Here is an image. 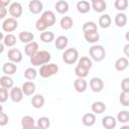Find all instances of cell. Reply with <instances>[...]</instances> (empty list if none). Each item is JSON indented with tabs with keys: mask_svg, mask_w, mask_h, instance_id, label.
Wrapping results in <instances>:
<instances>
[{
	"mask_svg": "<svg viewBox=\"0 0 129 129\" xmlns=\"http://www.w3.org/2000/svg\"><path fill=\"white\" fill-rule=\"evenodd\" d=\"M98 1H102V0H91L92 3H93V2H98Z\"/></svg>",
	"mask_w": 129,
	"mask_h": 129,
	"instance_id": "52",
	"label": "cell"
},
{
	"mask_svg": "<svg viewBox=\"0 0 129 129\" xmlns=\"http://www.w3.org/2000/svg\"><path fill=\"white\" fill-rule=\"evenodd\" d=\"M96 122V114L95 113H87L82 118V123L86 127H91Z\"/></svg>",
	"mask_w": 129,
	"mask_h": 129,
	"instance_id": "18",
	"label": "cell"
},
{
	"mask_svg": "<svg viewBox=\"0 0 129 129\" xmlns=\"http://www.w3.org/2000/svg\"><path fill=\"white\" fill-rule=\"evenodd\" d=\"M1 41L5 44V46L12 47V46H14L16 44V36L14 34H12V33H7Z\"/></svg>",
	"mask_w": 129,
	"mask_h": 129,
	"instance_id": "32",
	"label": "cell"
},
{
	"mask_svg": "<svg viewBox=\"0 0 129 129\" xmlns=\"http://www.w3.org/2000/svg\"><path fill=\"white\" fill-rule=\"evenodd\" d=\"M35 28L38 30V31H44V30H46V28H47V25L40 19V18H38L37 20H36V22H35Z\"/></svg>",
	"mask_w": 129,
	"mask_h": 129,
	"instance_id": "43",
	"label": "cell"
},
{
	"mask_svg": "<svg viewBox=\"0 0 129 129\" xmlns=\"http://www.w3.org/2000/svg\"><path fill=\"white\" fill-rule=\"evenodd\" d=\"M121 129H129V126H121Z\"/></svg>",
	"mask_w": 129,
	"mask_h": 129,
	"instance_id": "51",
	"label": "cell"
},
{
	"mask_svg": "<svg viewBox=\"0 0 129 129\" xmlns=\"http://www.w3.org/2000/svg\"><path fill=\"white\" fill-rule=\"evenodd\" d=\"M23 95H24V93H23L22 89L19 87H13L10 90V99L14 103L21 102L23 99Z\"/></svg>",
	"mask_w": 129,
	"mask_h": 129,
	"instance_id": "10",
	"label": "cell"
},
{
	"mask_svg": "<svg viewBox=\"0 0 129 129\" xmlns=\"http://www.w3.org/2000/svg\"><path fill=\"white\" fill-rule=\"evenodd\" d=\"M91 109H92V112L95 114H102L106 111V105L104 102L97 101V102H94L92 104Z\"/></svg>",
	"mask_w": 129,
	"mask_h": 129,
	"instance_id": "28",
	"label": "cell"
},
{
	"mask_svg": "<svg viewBox=\"0 0 129 129\" xmlns=\"http://www.w3.org/2000/svg\"><path fill=\"white\" fill-rule=\"evenodd\" d=\"M51 59V55L46 50H38L33 55L30 56V62L34 67H41L45 63H48Z\"/></svg>",
	"mask_w": 129,
	"mask_h": 129,
	"instance_id": "1",
	"label": "cell"
},
{
	"mask_svg": "<svg viewBox=\"0 0 129 129\" xmlns=\"http://www.w3.org/2000/svg\"><path fill=\"white\" fill-rule=\"evenodd\" d=\"M89 86H90V89L94 93H100L104 89V82L102 81V79L98 77H94L90 80Z\"/></svg>",
	"mask_w": 129,
	"mask_h": 129,
	"instance_id": "8",
	"label": "cell"
},
{
	"mask_svg": "<svg viewBox=\"0 0 129 129\" xmlns=\"http://www.w3.org/2000/svg\"><path fill=\"white\" fill-rule=\"evenodd\" d=\"M40 40L43 42V43H50L51 41L54 40V33L51 32V31H47V30H44L40 33V36H39Z\"/></svg>",
	"mask_w": 129,
	"mask_h": 129,
	"instance_id": "31",
	"label": "cell"
},
{
	"mask_svg": "<svg viewBox=\"0 0 129 129\" xmlns=\"http://www.w3.org/2000/svg\"><path fill=\"white\" fill-rule=\"evenodd\" d=\"M54 7H55L56 12L59 13V14H66L69 11V9H70L69 3L67 1H64V0H58L55 3Z\"/></svg>",
	"mask_w": 129,
	"mask_h": 129,
	"instance_id": "23",
	"label": "cell"
},
{
	"mask_svg": "<svg viewBox=\"0 0 129 129\" xmlns=\"http://www.w3.org/2000/svg\"><path fill=\"white\" fill-rule=\"evenodd\" d=\"M44 102H45L44 97H43L42 95H40V94L34 95V96L32 97V99H31V105H32V107L35 108V109H40V108H42L43 105H44Z\"/></svg>",
	"mask_w": 129,
	"mask_h": 129,
	"instance_id": "20",
	"label": "cell"
},
{
	"mask_svg": "<svg viewBox=\"0 0 129 129\" xmlns=\"http://www.w3.org/2000/svg\"><path fill=\"white\" fill-rule=\"evenodd\" d=\"M2 72L7 76H12L17 72V66L13 61H7L3 64Z\"/></svg>",
	"mask_w": 129,
	"mask_h": 129,
	"instance_id": "14",
	"label": "cell"
},
{
	"mask_svg": "<svg viewBox=\"0 0 129 129\" xmlns=\"http://www.w3.org/2000/svg\"><path fill=\"white\" fill-rule=\"evenodd\" d=\"M89 53H90L91 58L95 61H98V62L102 61L106 56V50H105L104 46L98 45V44L92 45L89 49Z\"/></svg>",
	"mask_w": 129,
	"mask_h": 129,
	"instance_id": "2",
	"label": "cell"
},
{
	"mask_svg": "<svg viewBox=\"0 0 129 129\" xmlns=\"http://www.w3.org/2000/svg\"><path fill=\"white\" fill-rule=\"evenodd\" d=\"M83 31L84 32H92V31H98L97 29V24L93 21H87L83 24V27H82Z\"/></svg>",
	"mask_w": 129,
	"mask_h": 129,
	"instance_id": "39",
	"label": "cell"
},
{
	"mask_svg": "<svg viewBox=\"0 0 129 129\" xmlns=\"http://www.w3.org/2000/svg\"><path fill=\"white\" fill-rule=\"evenodd\" d=\"M73 24H74V21H73L72 17H70V16H63L59 21V25H60L61 29H63V30L71 29L73 27Z\"/></svg>",
	"mask_w": 129,
	"mask_h": 129,
	"instance_id": "30",
	"label": "cell"
},
{
	"mask_svg": "<svg viewBox=\"0 0 129 129\" xmlns=\"http://www.w3.org/2000/svg\"><path fill=\"white\" fill-rule=\"evenodd\" d=\"M75 74H76V76L78 78H86L89 75V71L81 68L80 66H77L75 68Z\"/></svg>",
	"mask_w": 129,
	"mask_h": 129,
	"instance_id": "41",
	"label": "cell"
},
{
	"mask_svg": "<svg viewBox=\"0 0 129 129\" xmlns=\"http://www.w3.org/2000/svg\"><path fill=\"white\" fill-rule=\"evenodd\" d=\"M4 46H5V44L1 41V43H0V53H2V52H3V50H4Z\"/></svg>",
	"mask_w": 129,
	"mask_h": 129,
	"instance_id": "49",
	"label": "cell"
},
{
	"mask_svg": "<svg viewBox=\"0 0 129 129\" xmlns=\"http://www.w3.org/2000/svg\"><path fill=\"white\" fill-rule=\"evenodd\" d=\"M128 4H129L128 0H115L114 1V7L120 12L126 10L128 7Z\"/></svg>",
	"mask_w": 129,
	"mask_h": 129,
	"instance_id": "38",
	"label": "cell"
},
{
	"mask_svg": "<svg viewBox=\"0 0 129 129\" xmlns=\"http://www.w3.org/2000/svg\"><path fill=\"white\" fill-rule=\"evenodd\" d=\"M7 57H8V59L10 61L18 63V62H20L22 60L23 55H22V52L18 48H11L7 52Z\"/></svg>",
	"mask_w": 129,
	"mask_h": 129,
	"instance_id": "9",
	"label": "cell"
},
{
	"mask_svg": "<svg viewBox=\"0 0 129 129\" xmlns=\"http://www.w3.org/2000/svg\"><path fill=\"white\" fill-rule=\"evenodd\" d=\"M18 38L22 43H29L33 41L34 39V34L29 31H21L18 34Z\"/></svg>",
	"mask_w": 129,
	"mask_h": 129,
	"instance_id": "25",
	"label": "cell"
},
{
	"mask_svg": "<svg viewBox=\"0 0 129 129\" xmlns=\"http://www.w3.org/2000/svg\"><path fill=\"white\" fill-rule=\"evenodd\" d=\"M123 52H124V54L126 55V57L129 58V43H127V44L124 45V47H123Z\"/></svg>",
	"mask_w": 129,
	"mask_h": 129,
	"instance_id": "47",
	"label": "cell"
},
{
	"mask_svg": "<svg viewBox=\"0 0 129 129\" xmlns=\"http://www.w3.org/2000/svg\"><path fill=\"white\" fill-rule=\"evenodd\" d=\"M28 9L32 14H39L43 9V4L39 0H30L28 3Z\"/></svg>",
	"mask_w": 129,
	"mask_h": 129,
	"instance_id": "11",
	"label": "cell"
},
{
	"mask_svg": "<svg viewBox=\"0 0 129 129\" xmlns=\"http://www.w3.org/2000/svg\"><path fill=\"white\" fill-rule=\"evenodd\" d=\"M111 23H112V19L110 17L109 14H103L100 16L99 18V25L100 27L102 28H109L111 26Z\"/></svg>",
	"mask_w": 129,
	"mask_h": 129,
	"instance_id": "29",
	"label": "cell"
},
{
	"mask_svg": "<svg viewBox=\"0 0 129 129\" xmlns=\"http://www.w3.org/2000/svg\"><path fill=\"white\" fill-rule=\"evenodd\" d=\"M36 122H37V127L40 129H47L50 126V120L45 116L39 117Z\"/></svg>",
	"mask_w": 129,
	"mask_h": 129,
	"instance_id": "35",
	"label": "cell"
},
{
	"mask_svg": "<svg viewBox=\"0 0 129 129\" xmlns=\"http://www.w3.org/2000/svg\"><path fill=\"white\" fill-rule=\"evenodd\" d=\"M117 125V118H114L113 116H105L102 119V126L106 129H114Z\"/></svg>",
	"mask_w": 129,
	"mask_h": 129,
	"instance_id": "13",
	"label": "cell"
},
{
	"mask_svg": "<svg viewBox=\"0 0 129 129\" xmlns=\"http://www.w3.org/2000/svg\"><path fill=\"white\" fill-rule=\"evenodd\" d=\"M8 97H10V93H8V89L1 87L0 89V102L4 103L8 100Z\"/></svg>",
	"mask_w": 129,
	"mask_h": 129,
	"instance_id": "42",
	"label": "cell"
},
{
	"mask_svg": "<svg viewBox=\"0 0 129 129\" xmlns=\"http://www.w3.org/2000/svg\"><path fill=\"white\" fill-rule=\"evenodd\" d=\"M22 5L19 3V2H13L9 5V9H8V12L10 14L11 17L13 18H19L21 15H22Z\"/></svg>",
	"mask_w": 129,
	"mask_h": 129,
	"instance_id": "7",
	"label": "cell"
},
{
	"mask_svg": "<svg viewBox=\"0 0 129 129\" xmlns=\"http://www.w3.org/2000/svg\"><path fill=\"white\" fill-rule=\"evenodd\" d=\"M21 127L23 129H33L36 128L35 126V120L31 116H24L21 119Z\"/></svg>",
	"mask_w": 129,
	"mask_h": 129,
	"instance_id": "16",
	"label": "cell"
},
{
	"mask_svg": "<svg viewBox=\"0 0 129 129\" xmlns=\"http://www.w3.org/2000/svg\"><path fill=\"white\" fill-rule=\"evenodd\" d=\"M21 89H22V91H23L25 96H31V95L34 94V92L36 90V86H35V84L33 82L27 81V82L23 83Z\"/></svg>",
	"mask_w": 129,
	"mask_h": 129,
	"instance_id": "15",
	"label": "cell"
},
{
	"mask_svg": "<svg viewBox=\"0 0 129 129\" xmlns=\"http://www.w3.org/2000/svg\"><path fill=\"white\" fill-rule=\"evenodd\" d=\"M40 19L47 25V27H50V26H53V24L55 23L56 21V17H55V14L53 11L51 10H46V11H43L41 16H40Z\"/></svg>",
	"mask_w": 129,
	"mask_h": 129,
	"instance_id": "6",
	"label": "cell"
},
{
	"mask_svg": "<svg viewBox=\"0 0 129 129\" xmlns=\"http://www.w3.org/2000/svg\"><path fill=\"white\" fill-rule=\"evenodd\" d=\"M37 71L34 68H27L24 71V78L28 81H32L37 77Z\"/></svg>",
	"mask_w": 129,
	"mask_h": 129,
	"instance_id": "36",
	"label": "cell"
},
{
	"mask_svg": "<svg viewBox=\"0 0 129 129\" xmlns=\"http://www.w3.org/2000/svg\"><path fill=\"white\" fill-rule=\"evenodd\" d=\"M11 4V0H0V6L6 7Z\"/></svg>",
	"mask_w": 129,
	"mask_h": 129,
	"instance_id": "48",
	"label": "cell"
},
{
	"mask_svg": "<svg viewBox=\"0 0 129 129\" xmlns=\"http://www.w3.org/2000/svg\"><path fill=\"white\" fill-rule=\"evenodd\" d=\"M88 88V83L86 82L85 78H78L74 82V89L78 93H84Z\"/></svg>",
	"mask_w": 129,
	"mask_h": 129,
	"instance_id": "12",
	"label": "cell"
},
{
	"mask_svg": "<svg viewBox=\"0 0 129 129\" xmlns=\"http://www.w3.org/2000/svg\"><path fill=\"white\" fill-rule=\"evenodd\" d=\"M62 60L67 64H74L79 60V51L75 47L68 48L62 53Z\"/></svg>",
	"mask_w": 129,
	"mask_h": 129,
	"instance_id": "4",
	"label": "cell"
},
{
	"mask_svg": "<svg viewBox=\"0 0 129 129\" xmlns=\"http://www.w3.org/2000/svg\"><path fill=\"white\" fill-rule=\"evenodd\" d=\"M9 121L8 116L6 115V113L3 112V109H1V114H0V126H5Z\"/></svg>",
	"mask_w": 129,
	"mask_h": 129,
	"instance_id": "44",
	"label": "cell"
},
{
	"mask_svg": "<svg viewBox=\"0 0 129 129\" xmlns=\"http://www.w3.org/2000/svg\"><path fill=\"white\" fill-rule=\"evenodd\" d=\"M125 38H126V40L129 42V30H128V31L125 33Z\"/></svg>",
	"mask_w": 129,
	"mask_h": 129,
	"instance_id": "50",
	"label": "cell"
},
{
	"mask_svg": "<svg viewBox=\"0 0 129 129\" xmlns=\"http://www.w3.org/2000/svg\"><path fill=\"white\" fill-rule=\"evenodd\" d=\"M119 101L122 106H129V92H122L119 96Z\"/></svg>",
	"mask_w": 129,
	"mask_h": 129,
	"instance_id": "40",
	"label": "cell"
},
{
	"mask_svg": "<svg viewBox=\"0 0 129 129\" xmlns=\"http://www.w3.org/2000/svg\"><path fill=\"white\" fill-rule=\"evenodd\" d=\"M68 44H69V38L67 36H64V35H59L54 40V45L59 50L64 49L68 46Z\"/></svg>",
	"mask_w": 129,
	"mask_h": 129,
	"instance_id": "21",
	"label": "cell"
},
{
	"mask_svg": "<svg viewBox=\"0 0 129 129\" xmlns=\"http://www.w3.org/2000/svg\"><path fill=\"white\" fill-rule=\"evenodd\" d=\"M36 51H38V43L36 41H31L29 43H26L24 47V52L27 56L33 55Z\"/></svg>",
	"mask_w": 129,
	"mask_h": 129,
	"instance_id": "22",
	"label": "cell"
},
{
	"mask_svg": "<svg viewBox=\"0 0 129 129\" xmlns=\"http://www.w3.org/2000/svg\"><path fill=\"white\" fill-rule=\"evenodd\" d=\"M114 66H115L116 71H118V72H123V71H125V70L128 68V66H129V60H128L127 57H119V58L116 59Z\"/></svg>",
	"mask_w": 129,
	"mask_h": 129,
	"instance_id": "17",
	"label": "cell"
},
{
	"mask_svg": "<svg viewBox=\"0 0 129 129\" xmlns=\"http://www.w3.org/2000/svg\"><path fill=\"white\" fill-rule=\"evenodd\" d=\"M17 27H18V22L16 18L9 17V18L4 19V21L2 22V30L4 32H12Z\"/></svg>",
	"mask_w": 129,
	"mask_h": 129,
	"instance_id": "5",
	"label": "cell"
},
{
	"mask_svg": "<svg viewBox=\"0 0 129 129\" xmlns=\"http://www.w3.org/2000/svg\"><path fill=\"white\" fill-rule=\"evenodd\" d=\"M78 66H80L81 68L90 71L93 67V61L92 58H90L89 56H82L81 58H79L78 60Z\"/></svg>",
	"mask_w": 129,
	"mask_h": 129,
	"instance_id": "27",
	"label": "cell"
},
{
	"mask_svg": "<svg viewBox=\"0 0 129 129\" xmlns=\"http://www.w3.org/2000/svg\"><path fill=\"white\" fill-rule=\"evenodd\" d=\"M114 22H115V24H116L117 27H120V28L121 27H124L126 25V23H127V16H126V14L123 13V12L117 13L116 16H115Z\"/></svg>",
	"mask_w": 129,
	"mask_h": 129,
	"instance_id": "24",
	"label": "cell"
},
{
	"mask_svg": "<svg viewBox=\"0 0 129 129\" xmlns=\"http://www.w3.org/2000/svg\"><path fill=\"white\" fill-rule=\"evenodd\" d=\"M122 92H129V78H124L121 82Z\"/></svg>",
	"mask_w": 129,
	"mask_h": 129,
	"instance_id": "45",
	"label": "cell"
},
{
	"mask_svg": "<svg viewBox=\"0 0 129 129\" xmlns=\"http://www.w3.org/2000/svg\"><path fill=\"white\" fill-rule=\"evenodd\" d=\"M92 9V4H90L88 1L86 0H80L77 3V10L82 13V14H86L88 13L90 10Z\"/></svg>",
	"mask_w": 129,
	"mask_h": 129,
	"instance_id": "19",
	"label": "cell"
},
{
	"mask_svg": "<svg viewBox=\"0 0 129 129\" xmlns=\"http://www.w3.org/2000/svg\"><path fill=\"white\" fill-rule=\"evenodd\" d=\"M117 121L121 124H125L129 122V112L126 110H122L117 114Z\"/></svg>",
	"mask_w": 129,
	"mask_h": 129,
	"instance_id": "37",
	"label": "cell"
},
{
	"mask_svg": "<svg viewBox=\"0 0 129 129\" xmlns=\"http://www.w3.org/2000/svg\"><path fill=\"white\" fill-rule=\"evenodd\" d=\"M84 37L87 42L89 43H95L100 40V34L98 31H92V32H84Z\"/></svg>",
	"mask_w": 129,
	"mask_h": 129,
	"instance_id": "26",
	"label": "cell"
},
{
	"mask_svg": "<svg viewBox=\"0 0 129 129\" xmlns=\"http://www.w3.org/2000/svg\"><path fill=\"white\" fill-rule=\"evenodd\" d=\"M0 85L3 88L11 89V88H13V80L10 76H7V75L2 76L0 78Z\"/></svg>",
	"mask_w": 129,
	"mask_h": 129,
	"instance_id": "33",
	"label": "cell"
},
{
	"mask_svg": "<svg viewBox=\"0 0 129 129\" xmlns=\"http://www.w3.org/2000/svg\"><path fill=\"white\" fill-rule=\"evenodd\" d=\"M58 72V66L55 64V63H45L43 66L40 67L39 71H38V74L40 75L41 78L43 79H47V78H50L52 76H54L56 73Z\"/></svg>",
	"mask_w": 129,
	"mask_h": 129,
	"instance_id": "3",
	"label": "cell"
},
{
	"mask_svg": "<svg viewBox=\"0 0 129 129\" xmlns=\"http://www.w3.org/2000/svg\"><path fill=\"white\" fill-rule=\"evenodd\" d=\"M92 8L94 9L95 12L97 13H102L106 10L107 8V4L105 2V0H102V1H98V2H93L92 3Z\"/></svg>",
	"mask_w": 129,
	"mask_h": 129,
	"instance_id": "34",
	"label": "cell"
},
{
	"mask_svg": "<svg viewBox=\"0 0 129 129\" xmlns=\"http://www.w3.org/2000/svg\"><path fill=\"white\" fill-rule=\"evenodd\" d=\"M7 13H8V10L6 9V7L0 6V18H1V19H4Z\"/></svg>",
	"mask_w": 129,
	"mask_h": 129,
	"instance_id": "46",
	"label": "cell"
}]
</instances>
